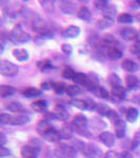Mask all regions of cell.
Segmentation results:
<instances>
[{"label": "cell", "mask_w": 140, "mask_h": 158, "mask_svg": "<svg viewBox=\"0 0 140 158\" xmlns=\"http://www.w3.org/2000/svg\"><path fill=\"white\" fill-rule=\"evenodd\" d=\"M10 41H12L15 44H22V43L29 42L31 40V35L23 30V27L20 24H17L12 32L10 33L9 36Z\"/></svg>", "instance_id": "obj_1"}, {"label": "cell", "mask_w": 140, "mask_h": 158, "mask_svg": "<svg viewBox=\"0 0 140 158\" xmlns=\"http://www.w3.org/2000/svg\"><path fill=\"white\" fill-rule=\"evenodd\" d=\"M72 126L75 129L76 133H78L80 136L83 137H91V133L89 131V120L85 116L83 115H77L73 118Z\"/></svg>", "instance_id": "obj_2"}, {"label": "cell", "mask_w": 140, "mask_h": 158, "mask_svg": "<svg viewBox=\"0 0 140 158\" xmlns=\"http://www.w3.org/2000/svg\"><path fill=\"white\" fill-rule=\"evenodd\" d=\"M54 153L57 158H76L77 150L67 143H59L55 148Z\"/></svg>", "instance_id": "obj_3"}, {"label": "cell", "mask_w": 140, "mask_h": 158, "mask_svg": "<svg viewBox=\"0 0 140 158\" xmlns=\"http://www.w3.org/2000/svg\"><path fill=\"white\" fill-rule=\"evenodd\" d=\"M19 69L16 64L6 59L0 60V74L4 77H15L18 75Z\"/></svg>", "instance_id": "obj_4"}, {"label": "cell", "mask_w": 140, "mask_h": 158, "mask_svg": "<svg viewBox=\"0 0 140 158\" xmlns=\"http://www.w3.org/2000/svg\"><path fill=\"white\" fill-rule=\"evenodd\" d=\"M83 155L85 158H103V152L102 150L96 144L89 143L86 144L85 149L83 150Z\"/></svg>", "instance_id": "obj_5"}, {"label": "cell", "mask_w": 140, "mask_h": 158, "mask_svg": "<svg viewBox=\"0 0 140 158\" xmlns=\"http://www.w3.org/2000/svg\"><path fill=\"white\" fill-rule=\"evenodd\" d=\"M53 114H54L56 119L61 121H68L70 118V114H68V110L62 104H57L53 110Z\"/></svg>", "instance_id": "obj_6"}, {"label": "cell", "mask_w": 140, "mask_h": 158, "mask_svg": "<svg viewBox=\"0 0 140 158\" xmlns=\"http://www.w3.org/2000/svg\"><path fill=\"white\" fill-rule=\"evenodd\" d=\"M126 91L122 85L112 86L111 90V99L114 101H121L126 98Z\"/></svg>", "instance_id": "obj_7"}, {"label": "cell", "mask_w": 140, "mask_h": 158, "mask_svg": "<svg viewBox=\"0 0 140 158\" xmlns=\"http://www.w3.org/2000/svg\"><path fill=\"white\" fill-rule=\"evenodd\" d=\"M40 149L36 146H24L21 148V155L24 158H37Z\"/></svg>", "instance_id": "obj_8"}, {"label": "cell", "mask_w": 140, "mask_h": 158, "mask_svg": "<svg viewBox=\"0 0 140 158\" xmlns=\"http://www.w3.org/2000/svg\"><path fill=\"white\" fill-rule=\"evenodd\" d=\"M59 7L61 10V12L65 15H74L76 13V10H77V6L76 4L72 1H60L59 2Z\"/></svg>", "instance_id": "obj_9"}, {"label": "cell", "mask_w": 140, "mask_h": 158, "mask_svg": "<svg viewBox=\"0 0 140 158\" xmlns=\"http://www.w3.org/2000/svg\"><path fill=\"white\" fill-rule=\"evenodd\" d=\"M120 36L126 41H132V40L137 39L138 33L134 27H123L120 30Z\"/></svg>", "instance_id": "obj_10"}, {"label": "cell", "mask_w": 140, "mask_h": 158, "mask_svg": "<svg viewBox=\"0 0 140 158\" xmlns=\"http://www.w3.org/2000/svg\"><path fill=\"white\" fill-rule=\"evenodd\" d=\"M99 140H100V142L103 143L104 146L110 148L114 146L116 137L111 132H102V133H100V135H99Z\"/></svg>", "instance_id": "obj_11"}, {"label": "cell", "mask_w": 140, "mask_h": 158, "mask_svg": "<svg viewBox=\"0 0 140 158\" xmlns=\"http://www.w3.org/2000/svg\"><path fill=\"white\" fill-rule=\"evenodd\" d=\"M32 29L36 33H40V34H44L47 32V23L43 19L40 17H36L35 19H33L32 21Z\"/></svg>", "instance_id": "obj_12"}, {"label": "cell", "mask_w": 140, "mask_h": 158, "mask_svg": "<svg viewBox=\"0 0 140 158\" xmlns=\"http://www.w3.org/2000/svg\"><path fill=\"white\" fill-rule=\"evenodd\" d=\"M74 132H75V129H74L72 124H68V123L63 124L62 128L59 131L61 139H67V140L72 139L74 136Z\"/></svg>", "instance_id": "obj_13"}, {"label": "cell", "mask_w": 140, "mask_h": 158, "mask_svg": "<svg viewBox=\"0 0 140 158\" xmlns=\"http://www.w3.org/2000/svg\"><path fill=\"white\" fill-rule=\"evenodd\" d=\"M121 68L123 71L129 73H136L139 71V65L138 63H136L135 61L131 60V59H126L122 61L121 63Z\"/></svg>", "instance_id": "obj_14"}, {"label": "cell", "mask_w": 140, "mask_h": 158, "mask_svg": "<svg viewBox=\"0 0 140 158\" xmlns=\"http://www.w3.org/2000/svg\"><path fill=\"white\" fill-rule=\"evenodd\" d=\"M80 35V27L77 25H70L67 29L63 31L62 36L64 38H68V39H73Z\"/></svg>", "instance_id": "obj_15"}, {"label": "cell", "mask_w": 140, "mask_h": 158, "mask_svg": "<svg viewBox=\"0 0 140 158\" xmlns=\"http://www.w3.org/2000/svg\"><path fill=\"white\" fill-rule=\"evenodd\" d=\"M53 129H55V128L53 127V124L51 123V121L49 120H41L37 124V132L41 135V136L47 134V132L52 131Z\"/></svg>", "instance_id": "obj_16"}, {"label": "cell", "mask_w": 140, "mask_h": 158, "mask_svg": "<svg viewBox=\"0 0 140 158\" xmlns=\"http://www.w3.org/2000/svg\"><path fill=\"white\" fill-rule=\"evenodd\" d=\"M30 120L31 118L27 114H18V115L13 116L12 124L13 126H23V124L29 123Z\"/></svg>", "instance_id": "obj_17"}, {"label": "cell", "mask_w": 140, "mask_h": 158, "mask_svg": "<svg viewBox=\"0 0 140 158\" xmlns=\"http://www.w3.org/2000/svg\"><path fill=\"white\" fill-rule=\"evenodd\" d=\"M115 124V132H116V137H118L119 139L123 138L126 136V124L124 120H118L116 122Z\"/></svg>", "instance_id": "obj_18"}, {"label": "cell", "mask_w": 140, "mask_h": 158, "mask_svg": "<svg viewBox=\"0 0 140 158\" xmlns=\"http://www.w3.org/2000/svg\"><path fill=\"white\" fill-rule=\"evenodd\" d=\"M106 55H108L109 59L111 60H118L122 58V54L121 50L118 49L117 47H112V48H109V49H106Z\"/></svg>", "instance_id": "obj_19"}, {"label": "cell", "mask_w": 140, "mask_h": 158, "mask_svg": "<svg viewBox=\"0 0 140 158\" xmlns=\"http://www.w3.org/2000/svg\"><path fill=\"white\" fill-rule=\"evenodd\" d=\"M13 56L20 62H24L30 57L29 52L25 49H14L13 50Z\"/></svg>", "instance_id": "obj_20"}, {"label": "cell", "mask_w": 140, "mask_h": 158, "mask_svg": "<svg viewBox=\"0 0 140 158\" xmlns=\"http://www.w3.org/2000/svg\"><path fill=\"white\" fill-rule=\"evenodd\" d=\"M16 93V89L9 85H0V96L2 98L11 97Z\"/></svg>", "instance_id": "obj_21"}, {"label": "cell", "mask_w": 140, "mask_h": 158, "mask_svg": "<svg viewBox=\"0 0 140 158\" xmlns=\"http://www.w3.org/2000/svg\"><path fill=\"white\" fill-rule=\"evenodd\" d=\"M42 138L50 142H58L61 139V136H60L59 131H57L56 129H53L52 131L47 132V134L43 135Z\"/></svg>", "instance_id": "obj_22"}, {"label": "cell", "mask_w": 140, "mask_h": 158, "mask_svg": "<svg viewBox=\"0 0 140 158\" xmlns=\"http://www.w3.org/2000/svg\"><path fill=\"white\" fill-rule=\"evenodd\" d=\"M21 94L23 96H25L27 98H34V97H37V96L41 95L42 91L39 90V89H37V88H33V86H31V88H27V89H24V90H22Z\"/></svg>", "instance_id": "obj_23"}, {"label": "cell", "mask_w": 140, "mask_h": 158, "mask_svg": "<svg viewBox=\"0 0 140 158\" xmlns=\"http://www.w3.org/2000/svg\"><path fill=\"white\" fill-rule=\"evenodd\" d=\"M116 39L114 38L112 35H104V36L100 39V44L103 48H112V47H116Z\"/></svg>", "instance_id": "obj_24"}, {"label": "cell", "mask_w": 140, "mask_h": 158, "mask_svg": "<svg viewBox=\"0 0 140 158\" xmlns=\"http://www.w3.org/2000/svg\"><path fill=\"white\" fill-rule=\"evenodd\" d=\"M113 25H114V19L109 18V17H103L102 19L98 20L97 23H96V27H97L99 30L110 29V27H113Z\"/></svg>", "instance_id": "obj_25"}, {"label": "cell", "mask_w": 140, "mask_h": 158, "mask_svg": "<svg viewBox=\"0 0 140 158\" xmlns=\"http://www.w3.org/2000/svg\"><path fill=\"white\" fill-rule=\"evenodd\" d=\"M139 117V111L136 108H129L126 112V120L131 123H133L138 119Z\"/></svg>", "instance_id": "obj_26"}, {"label": "cell", "mask_w": 140, "mask_h": 158, "mask_svg": "<svg viewBox=\"0 0 140 158\" xmlns=\"http://www.w3.org/2000/svg\"><path fill=\"white\" fill-rule=\"evenodd\" d=\"M32 109L38 113H42L47 109V102L44 99H39V100H36L32 103Z\"/></svg>", "instance_id": "obj_27"}, {"label": "cell", "mask_w": 140, "mask_h": 158, "mask_svg": "<svg viewBox=\"0 0 140 158\" xmlns=\"http://www.w3.org/2000/svg\"><path fill=\"white\" fill-rule=\"evenodd\" d=\"M77 16L79 17L81 20H83V21H86L89 22L92 18V13L90 10L88 9V7L85 6H81L79 10H78L77 12Z\"/></svg>", "instance_id": "obj_28"}, {"label": "cell", "mask_w": 140, "mask_h": 158, "mask_svg": "<svg viewBox=\"0 0 140 158\" xmlns=\"http://www.w3.org/2000/svg\"><path fill=\"white\" fill-rule=\"evenodd\" d=\"M70 103L73 106H75L76 109L80 110V111H86V110H89V102L85 100H82V99L74 98L70 101Z\"/></svg>", "instance_id": "obj_29"}, {"label": "cell", "mask_w": 140, "mask_h": 158, "mask_svg": "<svg viewBox=\"0 0 140 158\" xmlns=\"http://www.w3.org/2000/svg\"><path fill=\"white\" fill-rule=\"evenodd\" d=\"M126 85L129 90H133L139 85V78L135 75H128L126 77Z\"/></svg>", "instance_id": "obj_30"}, {"label": "cell", "mask_w": 140, "mask_h": 158, "mask_svg": "<svg viewBox=\"0 0 140 158\" xmlns=\"http://www.w3.org/2000/svg\"><path fill=\"white\" fill-rule=\"evenodd\" d=\"M73 81L76 85H83L86 88V85H88V83H89V75H85V74H82V73H77L75 78L73 79Z\"/></svg>", "instance_id": "obj_31"}, {"label": "cell", "mask_w": 140, "mask_h": 158, "mask_svg": "<svg viewBox=\"0 0 140 158\" xmlns=\"http://www.w3.org/2000/svg\"><path fill=\"white\" fill-rule=\"evenodd\" d=\"M65 93L68 94L71 97H75V96L79 95L81 93L80 88L76 85H67V89H65Z\"/></svg>", "instance_id": "obj_32"}, {"label": "cell", "mask_w": 140, "mask_h": 158, "mask_svg": "<svg viewBox=\"0 0 140 158\" xmlns=\"http://www.w3.org/2000/svg\"><path fill=\"white\" fill-rule=\"evenodd\" d=\"M102 12H103L104 17H109V18L114 19V17H115L116 14H117V9H116V6H114L113 4L110 3Z\"/></svg>", "instance_id": "obj_33"}, {"label": "cell", "mask_w": 140, "mask_h": 158, "mask_svg": "<svg viewBox=\"0 0 140 158\" xmlns=\"http://www.w3.org/2000/svg\"><path fill=\"white\" fill-rule=\"evenodd\" d=\"M40 6L45 12L47 13H54L55 11V4L54 1H47V0H43V1H39Z\"/></svg>", "instance_id": "obj_34"}, {"label": "cell", "mask_w": 140, "mask_h": 158, "mask_svg": "<svg viewBox=\"0 0 140 158\" xmlns=\"http://www.w3.org/2000/svg\"><path fill=\"white\" fill-rule=\"evenodd\" d=\"M6 110L10 112H19L22 110V104L19 102V101H11L6 104Z\"/></svg>", "instance_id": "obj_35"}, {"label": "cell", "mask_w": 140, "mask_h": 158, "mask_svg": "<svg viewBox=\"0 0 140 158\" xmlns=\"http://www.w3.org/2000/svg\"><path fill=\"white\" fill-rule=\"evenodd\" d=\"M118 20L119 23H132L134 21V17L130 14H126V13H123V14H120L118 16Z\"/></svg>", "instance_id": "obj_36"}, {"label": "cell", "mask_w": 140, "mask_h": 158, "mask_svg": "<svg viewBox=\"0 0 140 158\" xmlns=\"http://www.w3.org/2000/svg\"><path fill=\"white\" fill-rule=\"evenodd\" d=\"M76 74L77 73H76L72 68L68 67V68H64L62 70V77L65 78V79H71V80H73V79L75 78Z\"/></svg>", "instance_id": "obj_37"}, {"label": "cell", "mask_w": 140, "mask_h": 158, "mask_svg": "<svg viewBox=\"0 0 140 158\" xmlns=\"http://www.w3.org/2000/svg\"><path fill=\"white\" fill-rule=\"evenodd\" d=\"M52 89L57 94H62L65 92L67 85H65L63 82H52Z\"/></svg>", "instance_id": "obj_38"}, {"label": "cell", "mask_w": 140, "mask_h": 158, "mask_svg": "<svg viewBox=\"0 0 140 158\" xmlns=\"http://www.w3.org/2000/svg\"><path fill=\"white\" fill-rule=\"evenodd\" d=\"M94 93L96 94L97 96H99L100 98H104V99H108V98H111V94L106 91V89H104L103 86H99V88L96 90Z\"/></svg>", "instance_id": "obj_39"}, {"label": "cell", "mask_w": 140, "mask_h": 158, "mask_svg": "<svg viewBox=\"0 0 140 158\" xmlns=\"http://www.w3.org/2000/svg\"><path fill=\"white\" fill-rule=\"evenodd\" d=\"M106 117H108L109 119H110L111 121H113L114 123H116L118 120H120V115H119L118 113L115 111V110H112L110 109V111L108 112V114H106Z\"/></svg>", "instance_id": "obj_40"}, {"label": "cell", "mask_w": 140, "mask_h": 158, "mask_svg": "<svg viewBox=\"0 0 140 158\" xmlns=\"http://www.w3.org/2000/svg\"><path fill=\"white\" fill-rule=\"evenodd\" d=\"M131 148H132V150L135 152H136L138 149H140V132H137V133L135 134L133 141H132Z\"/></svg>", "instance_id": "obj_41"}, {"label": "cell", "mask_w": 140, "mask_h": 158, "mask_svg": "<svg viewBox=\"0 0 140 158\" xmlns=\"http://www.w3.org/2000/svg\"><path fill=\"white\" fill-rule=\"evenodd\" d=\"M109 82L111 83L112 86H115V85H121V80L119 78V76L117 74L113 73L109 76Z\"/></svg>", "instance_id": "obj_42"}, {"label": "cell", "mask_w": 140, "mask_h": 158, "mask_svg": "<svg viewBox=\"0 0 140 158\" xmlns=\"http://www.w3.org/2000/svg\"><path fill=\"white\" fill-rule=\"evenodd\" d=\"M12 118H13V116L10 115V114L1 113V115H0V123H1V126H4V124H12Z\"/></svg>", "instance_id": "obj_43"}, {"label": "cell", "mask_w": 140, "mask_h": 158, "mask_svg": "<svg viewBox=\"0 0 140 158\" xmlns=\"http://www.w3.org/2000/svg\"><path fill=\"white\" fill-rule=\"evenodd\" d=\"M94 4H95V6L97 7L98 10L103 11V10L110 4V2L105 1V0H96V1H94Z\"/></svg>", "instance_id": "obj_44"}, {"label": "cell", "mask_w": 140, "mask_h": 158, "mask_svg": "<svg viewBox=\"0 0 140 158\" xmlns=\"http://www.w3.org/2000/svg\"><path fill=\"white\" fill-rule=\"evenodd\" d=\"M96 111H97L98 113L100 114V115L106 116L108 112L110 111V108H108V106H106L105 104H98V106H97V109H96Z\"/></svg>", "instance_id": "obj_45"}, {"label": "cell", "mask_w": 140, "mask_h": 158, "mask_svg": "<svg viewBox=\"0 0 140 158\" xmlns=\"http://www.w3.org/2000/svg\"><path fill=\"white\" fill-rule=\"evenodd\" d=\"M38 65H39V68L41 69L42 71H45L47 70V69H52V63L50 62L49 60H44V61H40V62H38Z\"/></svg>", "instance_id": "obj_46"}, {"label": "cell", "mask_w": 140, "mask_h": 158, "mask_svg": "<svg viewBox=\"0 0 140 158\" xmlns=\"http://www.w3.org/2000/svg\"><path fill=\"white\" fill-rule=\"evenodd\" d=\"M61 51H62L65 55H71L73 53V48H72V45L68 44V43H64V44H62V47H61Z\"/></svg>", "instance_id": "obj_47"}, {"label": "cell", "mask_w": 140, "mask_h": 158, "mask_svg": "<svg viewBox=\"0 0 140 158\" xmlns=\"http://www.w3.org/2000/svg\"><path fill=\"white\" fill-rule=\"evenodd\" d=\"M11 155V151H10L9 149H6V147H2L0 146V157L1 158H4V157H7Z\"/></svg>", "instance_id": "obj_48"}, {"label": "cell", "mask_w": 140, "mask_h": 158, "mask_svg": "<svg viewBox=\"0 0 140 158\" xmlns=\"http://www.w3.org/2000/svg\"><path fill=\"white\" fill-rule=\"evenodd\" d=\"M74 146H75L76 150H81V151L83 152V150H84L86 147V143L82 142L81 140H76V141L74 142Z\"/></svg>", "instance_id": "obj_49"}, {"label": "cell", "mask_w": 140, "mask_h": 158, "mask_svg": "<svg viewBox=\"0 0 140 158\" xmlns=\"http://www.w3.org/2000/svg\"><path fill=\"white\" fill-rule=\"evenodd\" d=\"M131 52L135 55H140V41H137L133 47H132Z\"/></svg>", "instance_id": "obj_50"}, {"label": "cell", "mask_w": 140, "mask_h": 158, "mask_svg": "<svg viewBox=\"0 0 140 158\" xmlns=\"http://www.w3.org/2000/svg\"><path fill=\"white\" fill-rule=\"evenodd\" d=\"M103 158H120V157H119V155L115 151H109L105 153Z\"/></svg>", "instance_id": "obj_51"}, {"label": "cell", "mask_w": 140, "mask_h": 158, "mask_svg": "<svg viewBox=\"0 0 140 158\" xmlns=\"http://www.w3.org/2000/svg\"><path fill=\"white\" fill-rule=\"evenodd\" d=\"M131 7H133V9H140V0H136V1L132 2Z\"/></svg>", "instance_id": "obj_52"}, {"label": "cell", "mask_w": 140, "mask_h": 158, "mask_svg": "<svg viewBox=\"0 0 140 158\" xmlns=\"http://www.w3.org/2000/svg\"><path fill=\"white\" fill-rule=\"evenodd\" d=\"M119 157L120 158H132V155L131 153L129 152H122L120 155H119Z\"/></svg>", "instance_id": "obj_53"}, {"label": "cell", "mask_w": 140, "mask_h": 158, "mask_svg": "<svg viewBox=\"0 0 140 158\" xmlns=\"http://www.w3.org/2000/svg\"><path fill=\"white\" fill-rule=\"evenodd\" d=\"M41 88L43 89V90H50L51 88H52V83L50 82H44L41 85Z\"/></svg>", "instance_id": "obj_54"}, {"label": "cell", "mask_w": 140, "mask_h": 158, "mask_svg": "<svg viewBox=\"0 0 140 158\" xmlns=\"http://www.w3.org/2000/svg\"><path fill=\"white\" fill-rule=\"evenodd\" d=\"M4 143H6V135L3 133H1V137H0V146L3 147Z\"/></svg>", "instance_id": "obj_55"}, {"label": "cell", "mask_w": 140, "mask_h": 158, "mask_svg": "<svg viewBox=\"0 0 140 158\" xmlns=\"http://www.w3.org/2000/svg\"><path fill=\"white\" fill-rule=\"evenodd\" d=\"M134 19H135V20H137V21H139V22H140V13H138V14H137L136 16L134 17Z\"/></svg>", "instance_id": "obj_56"}]
</instances>
